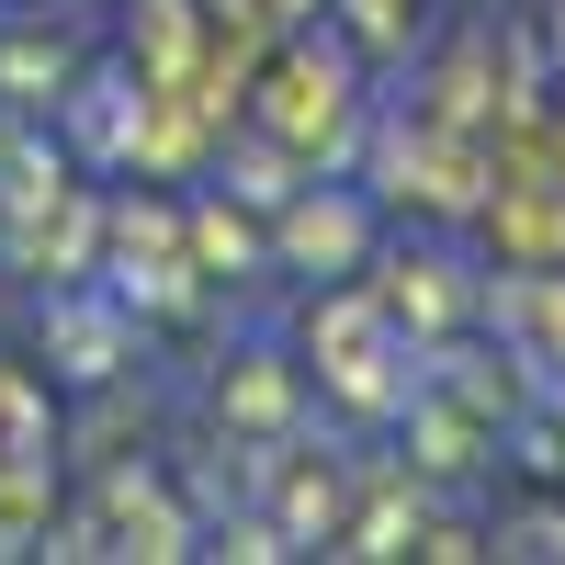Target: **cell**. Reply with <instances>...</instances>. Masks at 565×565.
Returning a JSON list of instances; mask_svg holds the SVG:
<instances>
[{
  "instance_id": "3957f363",
  "label": "cell",
  "mask_w": 565,
  "mask_h": 565,
  "mask_svg": "<svg viewBox=\"0 0 565 565\" xmlns=\"http://www.w3.org/2000/svg\"><path fill=\"white\" fill-rule=\"evenodd\" d=\"M351 238H362V226H351L340 204H328V215H295V249H317V260H340Z\"/></svg>"
},
{
  "instance_id": "7a4b0ae2",
  "label": "cell",
  "mask_w": 565,
  "mask_h": 565,
  "mask_svg": "<svg viewBox=\"0 0 565 565\" xmlns=\"http://www.w3.org/2000/svg\"><path fill=\"white\" fill-rule=\"evenodd\" d=\"M125 79H90V103H79V125H90V159H114L125 148V103H114Z\"/></svg>"
},
{
  "instance_id": "277c9868",
  "label": "cell",
  "mask_w": 565,
  "mask_h": 565,
  "mask_svg": "<svg viewBox=\"0 0 565 565\" xmlns=\"http://www.w3.org/2000/svg\"><path fill=\"white\" fill-rule=\"evenodd\" d=\"M509 554H565V521H521V532H509Z\"/></svg>"
},
{
  "instance_id": "6da1fadb",
  "label": "cell",
  "mask_w": 565,
  "mask_h": 565,
  "mask_svg": "<svg viewBox=\"0 0 565 565\" xmlns=\"http://www.w3.org/2000/svg\"><path fill=\"white\" fill-rule=\"evenodd\" d=\"M57 351H68V373H114V351H125V328H114L103 306H57Z\"/></svg>"
}]
</instances>
